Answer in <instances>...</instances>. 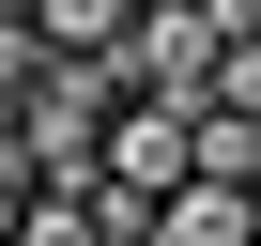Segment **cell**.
<instances>
[{
  "mask_svg": "<svg viewBox=\"0 0 261 246\" xmlns=\"http://www.w3.org/2000/svg\"><path fill=\"white\" fill-rule=\"evenodd\" d=\"M230 77V31L200 16V0H139V31H123V92L139 108H215Z\"/></svg>",
  "mask_w": 261,
  "mask_h": 246,
  "instance_id": "obj_1",
  "label": "cell"
},
{
  "mask_svg": "<svg viewBox=\"0 0 261 246\" xmlns=\"http://www.w3.org/2000/svg\"><path fill=\"white\" fill-rule=\"evenodd\" d=\"M185 185H200V108H123V123H108V200H139V215L169 231Z\"/></svg>",
  "mask_w": 261,
  "mask_h": 246,
  "instance_id": "obj_2",
  "label": "cell"
},
{
  "mask_svg": "<svg viewBox=\"0 0 261 246\" xmlns=\"http://www.w3.org/2000/svg\"><path fill=\"white\" fill-rule=\"evenodd\" d=\"M123 31H139V0H31L46 62H123Z\"/></svg>",
  "mask_w": 261,
  "mask_h": 246,
  "instance_id": "obj_3",
  "label": "cell"
},
{
  "mask_svg": "<svg viewBox=\"0 0 261 246\" xmlns=\"http://www.w3.org/2000/svg\"><path fill=\"white\" fill-rule=\"evenodd\" d=\"M200 185L261 200V123H246V108H200Z\"/></svg>",
  "mask_w": 261,
  "mask_h": 246,
  "instance_id": "obj_4",
  "label": "cell"
}]
</instances>
